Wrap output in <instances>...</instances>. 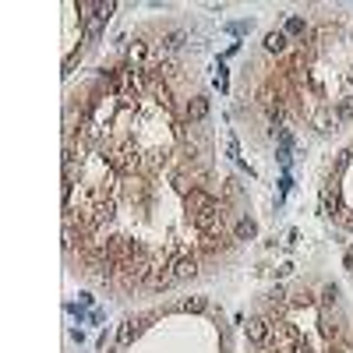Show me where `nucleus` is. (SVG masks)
I'll return each instance as SVG.
<instances>
[{
    "mask_svg": "<svg viewBox=\"0 0 353 353\" xmlns=\"http://www.w3.org/2000/svg\"><path fill=\"white\" fill-rule=\"evenodd\" d=\"M272 342H276V353H297L300 349V335L290 321H279L272 325Z\"/></svg>",
    "mask_w": 353,
    "mask_h": 353,
    "instance_id": "f257e3e1",
    "label": "nucleus"
},
{
    "mask_svg": "<svg viewBox=\"0 0 353 353\" xmlns=\"http://www.w3.org/2000/svg\"><path fill=\"white\" fill-rule=\"evenodd\" d=\"M184 202H188V209H191L195 216H202V212H212V209H219V202H216V198H212V195H209L205 188H191Z\"/></svg>",
    "mask_w": 353,
    "mask_h": 353,
    "instance_id": "f03ea898",
    "label": "nucleus"
},
{
    "mask_svg": "<svg viewBox=\"0 0 353 353\" xmlns=\"http://www.w3.org/2000/svg\"><path fill=\"white\" fill-rule=\"evenodd\" d=\"M247 339H251L254 346H265V342L272 339V325H269L265 318H251V321H247Z\"/></svg>",
    "mask_w": 353,
    "mask_h": 353,
    "instance_id": "7ed1b4c3",
    "label": "nucleus"
},
{
    "mask_svg": "<svg viewBox=\"0 0 353 353\" xmlns=\"http://www.w3.org/2000/svg\"><path fill=\"white\" fill-rule=\"evenodd\" d=\"M205 117H209V99H205V96H195V99L188 103V120H191V124H202Z\"/></svg>",
    "mask_w": 353,
    "mask_h": 353,
    "instance_id": "20e7f679",
    "label": "nucleus"
},
{
    "mask_svg": "<svg viewBox=\"0 0 353 353\" xmlns=\"http://www.w3.org/2000/svg\"><path fill=\"white\" fill-rule=\"evenodd\" d=\"M195 272H198L195 258H181V261H173V265H169V276H173L176 283H181V279H191Z\"/></svg>",
    "mask_w": 353,
    "mask_h": 353,
    "instance_id": "39448f33",
    "label": "nucleus"
},
{
    "mask_svg": "<svg viewBox=\"0 0 353 353\" xmlns=\"http://www.w3.org/2000/svg\"><path fill=\"white\" fill-rule=\"evenodd\" d=\"M145 321H148V318H127V321H124V328H120V342H131V339L145 328Z\"/></svg>",
    "mask_w": 353,
    "mask_h": 353,
    "instance_id": "423d86ee",
    "label": "nucleus"
},
{
    "mask_svg": "<svg viewBox=\"0 0 353 353\" xmlns=\"http://www.w3.org/2000/svg\"><path fill=\"white\" fill-rule=\"evenodd\" d=\"M265 50L269 53H283L286 50V32H269L265 36Z\"/></svg>",
    "mask_w": 353,
    "mask_h": 353,
    "instance_id": "0eeeda50",
    "label": "nucleus"
},
{
    "mask_svg": "<svg viewBox=\"0 0 353 353\" xmlns=\"http://www.w3.org/2000/svg\"><path fill=\"white\" fill-rule=\"evenodd\" d=\"M233 233H237V240H251V237L258 233V226H254V219H240Z\"/></svg>",
    "mask_w": 353,
    "mask_h": 353,
    "instance_id": "6e6552de",
    "label": "nucleus"
},
{
    "mask_svg": "<svg viewBox=\"0 0 353 353\" xmlns=\"http://www.w3.org/2000/svg\"><path fill=\"white\" fill-rule=\"evenodd\" d=\"M332 209H335V188H325L321 191V216H332Z\"/></svg>",
    "mask_w": 353,
    "mask_h": 353,
    "instance_id": "1a4fd4ad",
    "label": "nucleus"
},
{
    "mask_svg": "<svg viewBox=\"0 0 353 353\" xmlns=\"http://www.w3.org/2000/svg\"><path fill=\"white\" fill-rule=\"evenodd\" d=\"M286 36H304V18H297V15H290L286 18V29H283Z\"/></svg>",
    "mask_w": 353,
    "mask_h": 353,
    "instance_id": "9d476101",
    "label": "nucleus"
},
{
    "mask_svg": "<svg viewBox=\"0 0 353 353\" xmlns=\"http://www.w3.org/2000/svg\"><path fill=\"white\" fill-rule=\"evenodd\" d=\"M349 117H353V99H342L335 110V120H349Z\"/></svg>",
    "mask_w": 353,
    "mask_h": 353,
    "instance_id": "9b49d317",
    "label": "nucleus"
},
{
    "mask_svg": "<svg viewBox=\"0 0 353 353\" xmlns=\"http://www.w3.org/2000/svg\"><path fill=\"white\" fill-rule=\"evenodd\" d=\"M184 311H195V314L205 311V297H188V300H184Z\"/></svg>",
    "mask_w": 353,
    "mask_h": 353,
    "instance_id": "f8f14e48",
    "label": "nucleus"
},
{
    "mask_svg": "<svg viewBox=\"0 0 353 353\" xmlns=\"http://www.w3.org/2000/svg\"><path fill=\"white\" fill-rule=\"evenodd\" d=\"M184 46V32H169L166 36V50H181Z\"/></svg>",
    "mask_w": 353,
    "mask_h": 353,
    "instance_id": "ddd939ff",
    "label": "nucleus"
},
{
    "mask_svg": "<svg viewBox=\"0 0 353 353\" xmlns=\"http://www.w3.org/2000/svg\"><path fill=\"white\" fill-rule=\"evenodd\" d=\"M226 29H230V32H233V36H244V32H247V29H251V22H230V25H226Z\"/></svg>",
    "mask_w": 353,
    "mask_h": 353,
    "instance_id": "4468645a",
    "label": "nucleus"
},
{
    "mask_svg": "<svg viewBox=\"0 0 353 353\" xmlns=\"http://www.w3.org/2000/svg\"><path fill=\"white\" fill-rule=\"evenodd\" d=\"M131 60H145V43H134L131 46Z\"/></svg>",
    "mask_w": 353,
    "mask_h": 353,
    "instance_id": "2eb2a0df",
    "label": "nucleus"
},
{
    "mask_svg": "<svg viewBox=\"0 0 353 353\" xmlns=\"http://www.w3.org/2000/svg\"><path fill=\"white\" fill-rule=\"evenodd\" d=\"M226 155H230V159H240V145H237V138H230V145H226Z\"/></svg>",
    "mask_w": 353,
    "mask_h": 353,
    "instance_id": "dca6fc26",
    "label": "nucleus"
},
{
    "mask_svg": "<svg viewBox=\"0 0 353 353\" xmlns=\"http://www.w3.org/2000/svg\"><path fill=\"white\" fill-rule=\"evenodd\" d=\"M321 297H325V304H332V300H335V286H325V293H321Z\"/></svg>",
    "mask_w": 353,
    "mask_h": 353,
    "instance_id": "f3484780",
    "label": "nucleus"
},
{
    "mask_svg": "<svg viewBox=\"0 0 353 353\" xmlns=\"http://www.w3.org/2000/svg\"><path fill=\"white\" fill-rule=\"evenodd\" d=\"M346 269H353V247L346 251Z\"/></svg>",
    "mask_w": 353,
    "mask_h": 353,
    "instance_id": "a211bd4d",
    "label": "nucleus"
}]
</instances>
